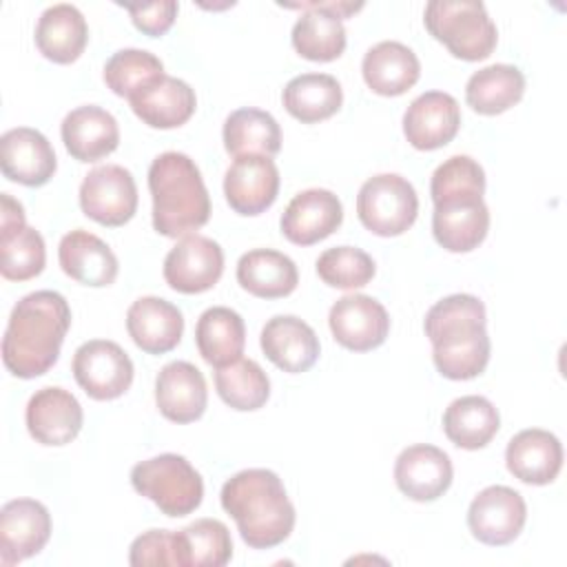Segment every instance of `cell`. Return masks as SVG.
Returning a JSON list of instances; mask_svg holds the SVG:
<instances>
[{
  "instance_id": "6da1fadb",
  "label": "cell",
  "mask_w": 567,
  "mask_h": 567,
  "mask_svg": "<svg viewBox=\"0 0 567 567\" xmlns=\"http://www.w3.org/2000/svg\"><path fill=\"white\" fill-rule=\"evenodd\" d=\"M71 328V308L55 290L24 295L11 310L2 337V363L18 379L49 372Z\"/></svg>"
},
{
  "instance_id": "7a4b0ae2",
  "label": "cell",
  "mask_w": 567,
  "mask_h": 567,
  "mask_svg": "<svg viewBox=\"0 0 567 567\" xmlns=\"http://www.w3.org/2000/svg\"><path fill=\"white\" fill-rule=\"evenodd\" d=\"M485 306L474 295H450L436 301L423 321L436 370L452 381L478 377L489 361Z\"/></svg>"
},
{
  "instance_id": "3957f363",
  "label": "cell",
  "mask_w": 567,
  "mask_h": 567,
  "mask_svg": "<svg viewBox=\"0 0 567 567\" xmlns=\"http://www.w3.org/2000/svg\"><path fill=\"white\" fill-rule=\"evenodd\" d=\"M219 498L226 514L235 518L241 540L252 549L281 545L295 527V505L272 470L250 467L233 474Z\"/></svg>"
},
{
  "instance_id": "277c9868",
  "label": "cell",
  "mask_w": 567,
  "mask_h": 567,
  "mask_svg": "<svg viewBox=\"0 0 567 567\" xmlns=\"http://www.w3.org/2000/svg\"><path fill=\"white\" fill-rule=\"evenodd\" d=\"M148 190L153 197V228L171 239L193 235L210 217V197L197 164L177 151L151 162Z\"/></svg>"
},
{
  "instance_id": "5b68a950",
  "label": "cell",
  "mask_w": 567,
  "mask_h": 567,
  "mask_svg": "<svg viewBox=\"0 0 567 567\" xmlns=\"http://www.w3.org/2000/svg\"><path fill=\"white\" fill-rule=\"evenodd\" d=\"M423 22L434 40L467 62L489 58L498 40L496 24L478 0H432L425 4Z\"/></svg>"
},
{
  "instance_id": "8992f818",
  "label": "cell",
  "mask_w": 567,
  "mask_h": 567,
  "mask_svg": "<svg viewBox=\"0 0 567 567\" xmlns=\"http://www.w3.org/2000/svg\"><path fill=\"white\" fill-rule=\"evenodd\" d=\"M131 485L171 518L193 514L204 498L199 472L184 456L173 452L137 463L131 470Z\"/></svg>"
},
{
  "instance_id": "52a82bcc",
  "label": "cell",
  "mask_w": 567,
  "mask_h": 567,
  "mask_svg": "<svg viewBox=\"0 0 567 567\" xmlns=\"http://www.w3.org/2000/svg\"><path fill=\"white\" fill-rule=\"evenodd\" d=\"M357 215L372 235H403L419 215L416 190L405 177L396 173L374 175L359 188Z\"/></svg>"
},
{
  "instance_id": "ba28073f",
  "label": "cell",
  "mask_w": 567,
  "mask_h": 567,
  "mask_svg": "<svg viewBox=\"0 0 567 567\" xmlns=\"http://www.w3.org/2000/svg\"><path fill=\"white\" fill-rule=\"evenodd\" d=\"M288 9H303L292 27L295 51L312 62H332L346 51L343 18L359 11L363 2H301L286 4Z\"/></svg>"
},
{
  "instance_id": "9c48e42d",
  "label": "cell",
  "mask_w": 567,
  "mask_h": 567,
  "mask_svg": "<svg viewBox=\"0 0 567 567\" xmlns=\"http://www.w3.org/2000/svg\"><path fill=\"white\" fill-rule=\"evenodd\" d=\"M82 213L109 228L124 226L137 210V186L120 164H104L89 171L80 184Z\"/></svg>"
},
{
  "instance_id": "30bf717a",
  "label": "cell",
  "mask_w": 567,
  "mask_h": 567,
  "mask_svg": "<svg viewBox=\"0 0 567 567\" xmlns=\"http://www.w3.org/2000/svg\"><path fill=\"white\" fill-rule=\"evenodd\" d=\"M73 377L78 385L95 401L122 396L133 383L131 357L109 339L84 341L73 354Z\"/></svg>"
},
{
  "instance_id": "8fae6325",
  "label": "cell",
  "mask_w": 567,
  "mask_h": 567,
  "mask_svg": "<svg viewBox=\"0 0 567 567\" xmlns=\"http://www.w3.org/2000/svg\"><path fill=\"white\" fill-rule=\"evenodd\" d=\"M0 272L9 281H27L38 277L47 264L42 235L24 224V208L9 193L0 195Z\"/></svg>"
},
{
  "instance_id": "7c38bea8",
  "label": "cell",
  "mask_w": 567,
  "mask_h": 567,
  "mask_svg": "<svg viewBox=\"0 0 567 567\" xmlns=\"http://www.w3.org/2000/svg\"><path fill=\"white\" fill-rule=\"evenodd\" d=\"M525 498L507 485H489L481 489L467 509V527L472 536L492 547L516 540L525 527Z\"/></svg>"
},
{
  "instance_id": "4fadbf2b",
  "label": "cell",
  "mask_w": 567,
  "mask_h": 567,
  "mask_svg": "<svg viewBox=\"0 0 567 567\" xmlns=\"http://www.w3.org/2000/svg\"><path fill=\"white\" fill-rule=\"evenodd\" d=\"M224 272L221 246L204 235L182 237L164 259L166 284L182 295H199L210 290Z\"/></svg>"
},
{
  "instance_id": "5bb4252c",
  "label": "cell",
  "mask_w": 567,
  "mask_h": 567,
  "mask_svg": "<svg viewBox=\"0 0 567 567\" xmlns=\"http://www.w3.org/2000/svg\"><path fill=\"white\" fill-rule=\"evenodd\" d=\"M51 538V514L35 498H13L0 509V563L11 567L44 549Z\"/></svg>"
},
{
  "instance_id": "9a60e30c",
  "label": "cell",
  "mask_w": 567,
  "mask_h": 567,
  "mask_svg": "<svg viewBox=\"0 0 567 567\" xmlns=\"http://www.w3.org/2000/svg\"><path fill=\"white\" fill-rule=\"evenodd\" d=\"M334 341L354 352L379 348L390 332V317L381 301L368 295H346L334 301L328 315Z\"/></svg>"
},
{
  "instance_id": "2e32d148",
  "label": "cell",
  "mask_w": 567,
  "mask_h": 567,
  "mask_svg": "<svg viewBox=\"0 0 567 567\" xmlns=\"http://www.w3.org/2000/svg\"><path fill=\"white\" fill-rule=\"evenodd\" d=\"M228 206L246 217L268 210L279 195V168L266 155H241L224 175Z\"/></svg>"
},
{
  "instance_id": "e0dca14e",
  "label": "cell",
  "mask_w": 567,
  "mask_h": 567,
  "mask_svg": "<svg viewBox=\"0 0 567 567\" xmlns=\"http://www.w3.org/2000/svg\"><path fill=\"white\" fill-rule=\"evenodd\" d=\"M24 421L35 443L60 447L80 434L84 412L80 401L69 390L49 385L29 399Z\"/></svg>"
},
{
  "instance_id": "ac0fdd59",
  "label": "cell",
  "mask_w": 567,
  "mask_h": 567,
  "mask_svg": "<svg viewBox=\"0 0 567 567\" xmlns=\"http://www.w3.org/2000/svg\"><path fill=\"white\" fill-rule=\"evenodd\" d=\"M343 221L341 199L328 188L297 193L281 215V233L290 244L312 246L330 237Z\"/></svg>"
},
{
  "instance_id": "d6986e66",
  "label": "cell",
  "mask_w": 567,
  "mask_h": 567,
  "mask_svg": "<svg viewBox=\"0 0 567 567\" xmlns=\"http://www.w3.org/2000/svg\"><path fill=\"white\" fill-rule=\"evenodd\" d=\"M461 126L458 102L443 91L421 93L403 113V135L416 151H434L452 142Z\"/></svg>"
},
{
  "instance_id": "ffe728a7",
  "label": "cell",
  "mask_w": 567,
  "mask_h": 567,
  "mask_svg": "<svg viewBox=\"0 0 567 567\" xmlns=\"http://www.w3.org/2000/svg\"><path fill=\"white\" fill-rule=\"evenodd\" d=\"M2 175L22 186H44L55 168V151L51 142L35 128L18 126L0 137Z\"/></svg>"
},
{
  "instance_id": "44dd1931",
  "label": "cell",
  "mask_w": 567,
  "mask_h": 567,
  "mask_svg": "<svg viewBox=\"0 0 567 567\" xmlns=\"http://www.w3.org/2000/svg\"><path fill=\"white\" fill-rule=\"evenodd\" d=\"M452 461L436 445L416 443L405 447L394 463V483L412 501L427 503L443 496L452 485Z\"/></svg>"
},
{
  "instance_id": "7402d4cb",
  "label": "cell",
  "mask_w": 567,
  "mask_h": 567,
  "mask_svg": "<svg viewBox=\"0 0 567 567\" xmlns=\"http://www.w3.org/2000/svg\"><path fill=\"white\" fill-rule=\"evenodd\" d=\"M489 230V208L483 197H456L434 204L432 233L441 248L470 252L483 244Z\"/></svg>"
},
{
  "instance_id": "603a6c76",
  "label": "cell",
  "mask_w": 567,
  "mask_h": 567,
  "mask_svg": "<svg viewBox=\"0 0 567 567\" xmlns=\"http://www.w3.org/2000/svg\"><path fill=\"white\" fill-rule=\"evenodd\" d=\"M259 343L266 359L290 374L310 370L319 359L317 332L295 315H277L268 319L261 328Z\"/></svg>"
},
{
  "instance_id": "cb8c5ba5",
  "label": "cell",
  "mask_w": 567,
  "mask_h": 567,
  "mask_svg": "<svg viewBox=\"0 0 567 567\" xmlns=\"http://www.w3.org/2000/svg\"><path fill=\"white\" fill-rule=\"evenodd\" d=\"M155 403L162 416L173 423H193L202 419L208 403L206 379L188 361L166 363L155 379Z\"/></svg>"
},
{
  "instance_id": "d4e9b609",
  "label": "cell",
  "mask_w": 567,
  "mask_h": 567,
  "mask_svg": "<svg viewBox=\"0 0 567 567\" xmlns=\"http://www.w3.org/2000/svg\"><path fill=\"white\" fill-rule=\"evenodd\" d=\"M128 102L133 113L151 128H177L193 117L197 106L190 84L166 73L135 91Z\"/></svg>"
},
{
  "instance_id": "484cf974",
  "label": "cell",
  "mask_w": 567,
  "mask_h": 567,
  "mask_svg": "<svg viewBox=\"0 0 567 567\" xmlns=\"http://www.w3.org/2000/svg\"><path fill=\"white\" fill-rule=\"evenodd\" d=\"M126 330L146 354L171 352L184 334V317L162 297H140L126 310Z\"/></svg>"
},
{
  "instance_id": "4316f807",
  "label": "cell",
  "mask_w": 567,
  "mask_h": 567,
  "mask_svg": "<svg viewBox=\"0 0 567 567\" xmlns=\"http://www.w3.org/2000/svg\"><path fill=\"white\" fill-rule=\"evenodd\" d=\"M60 135L69 155L86 164L111 155L120 144L117 120L95 104H84L66 113Z\"/></svg>"
},
{
  "instance_id": "83f0119b",
  "label": "cell",
  "mask_w": 567,
  "mask_h": 567,
  "mask_svg": "<svg viewBox=\"0 0 567 567\" xmlns=\"http://www.w3.org/2000/svg\"><path fill=\"white\" fill-rule=\"evenodd\" d=\"M505 465L520 483L547 485L563 467V445L558 436L547 430H520L507 443Z\"/></svg>"
},
{
  "instance_id": "f1b7e54d",
  "label": "cell",
  "mask_w": 567,
  "mask_h": 567,
  "mask_svg": "<svg viewBox=\"0 0 567 567\" xmlns=\"http://www.w3.org/2000/svg\"><path fill=\"white\" fill-rule=\"evenodd\" d=\"M58 261L66 277L91 288L111 286L120 270L115 252L97 235L82 228L60 239Z\"/></svg>"
},
{
  "instance_id": "f546056e",
  "label": "cell",
  "mask_w": 567,
  "mask_h": 567,
  "mask_svg": "<svg viewBox=\"0 0 567 567\" xmlns=\"http://www.w3.org/2000/svg\"><path fill=\"white\" fill-rule=\"evenodd\" d=\"M361 73L365 84L377 95L396 97L416 84L421 62L410 47L394 40H383L365 51Z\"/></svg>"
},
{
  "instance_id": "4dcf8cb0",
  "label": "cell",
  "mask_w": 567,
  "mask_h": 567,
  "mask_svg": "<svg viewBox=\"0 0 567 567\" xmlns=\"http://www.w3.org/2000/svg\"><path fill=\"white\" fill-rule=\"evenodd\" d=\"M33 38L38 51L47 60L55 64H71L82 55L86 47L89 27L78 7L60 2L42 11Z\"/></svg>"
},
{
  "instance_id": "1f68e13d",
  "label": "cell",
  "mask_w": 567,
  "mask_h": 567,
  "mask_svg": "<svg viewBox=\"0 0 567 567\" xmlns=\"http://www.w3.org/2000/svg\"><path fill=\"white\" fill-rule=\"evenodd\" d=\"M237 281L252 297L281 299L297 288L299 272L288 255L270 248H255L239 257Z\"/></svg>"
},
{
  "instance_id": "d6a6232c",
  "label": "cell",
  "mask_w": 567,
  "mask_h": 567,
  "mask_svg": "<svg viewBox=\"0 0 567 567\" xmlns=\"http://www.w3.org/2000/svg\"><path fill=\"white\" fill-rule=\"evenodd\" d=\"M195 343L202 359L213 365L221 368L228 365L244 354L246 346V326L239 312L226 306H213L204 310L195 326Z\"/></svg>"
},
{
  "instance_id": "836d02e7",
  "label": "cell",
  "mask_w": 567,
  "mask_h": 567,
  "mask_svg": "<svg viewBox=\"0 0 567 567\" xmlns=\"http://www.w3.org/2000/svg\"><path fill=\"white\" fill-rule=\"evenodd\" d=\"M501 416L496 405L478 394L454 399L443 412L445 436L463 450L485 447L498 432Z\"/></svg>"
},
{
  "instance_id": "e575fe53",
  "label": "cell",
  "mask_w": 567,
  "mask_h": 567,
  "mask_svg": "<svg viewBox=\"0 0 567 567\" xmlns=\"http://www.w3.org/2000/svg\"><path fill=\"white\" fill-rule=\"evenodd\" d=\"M281 102L295 120L317 124L341 109L343 91L337 78L328 73H301L284 86Z\"/></svg>"
},
{
  "instance_id": "d590c367",
  "label": "cell",
  "mask_w": 567,
  "mask_h": 567,
  "mask_svg": "<svg viewBox=\"0 0 567 567\" xmlns=\"http://www.w3.org/2000/svg\"><path fill=\"white\" fill-rule=\"evenodd\" d=\"M224 148L233 157L266 155L272 157L281 151V128L277 120L261 109H237L224 122Z\"/></svg>"
},
{
  "instance_id": "8d00e7d4",
  "label": "cell",
  "mask_w": 567,
  "mask_h": 567,
  "mask_svg": "<svg viewBox=\"0 0 567 567\" xmlns=\"http://www.w3.org/2000/svg\"><path fill=\"white\" fill-rule=\"evenodd\" d=\"M525 75L514 64H489L470 75L465 84L467 104L481 115H498L520 102Z\"/></svg>"
},
{
  "instance_id": "74e56055",
  "label": "cell",
  "mask_w": 567,
  "mask_h": 567,
  "mask_svg": "<svg viewBox=\"0 0 567 567\" xmlns=\"http://www.w3.org/2000/svg\"><path fill=\"white\" fill-rule=\"evenodd\" d=\"M177 534L179 567H224L233 558V538L217 518H197Z\"/></svg>"
},
{
  "instance_id": "f35d334b",
  "label": "cell",
  "mask_w": 567,
  "mask_h": 567,
  "mask_svg": "<svg viewBox=\"0 0 567 567\" xmlns=\"http://www.w3.org/2000/svg\"><path fill=\"white\" fill-rule=\"evenodd\" d=\"M215 388L219 399L239 412L259 410L270 396V379L252 359H237L215 368Z\"/></svg>"
},
{
  "instance_id": "ab89813d",
  "label": "cell",
  "mask_w": 567,
  "mask_h": 567,
  "mask_svg": "<svg viewBox=\"0 0 567 567\" xmlns=\"http://www.w3.org/2000/svg\"><path fill=\"white\" fill-rule=\"evenodd\" d=\"M159 75H164L162 60L144 49H120L104 64L106 86L126 100Z\"/></svg>"
},
{
  "instance_id": "60d3db41",
  "label": "cell",
  "mask_w": 567,
  "mask_h": 567,
  "mask_svg": "<svg viewBox=\"0 0 567 567\" xmlns=\"http://www.w3.org/2000/svg\"><path fill=\"white\" fill-rule=\"evenodd\" d=\"M377 268L372 257L354 246H334L319 255L317 275L323 284L341 290L363 288L372 281Z\"/></svg>"
},
{
  "instance_id": "b9f144b4",
  "label": "cell",
  "mask_w": 567,
  "mask_h": 567,
  "mask_svg": "<svg viewBox=\"0 0 567 567\" xmlns=\"http://www.w3.org/2000/svg\"><path fill=\"white\" fill-rule=\"evenodd\" d=\"M485 171L470 155H452L436 166L430 182L432 202L456 199V197H483Z\"/></svg>"
},
{
  "instance_id": "7bdbcfd3",
  "label": "cell",
  "mask_w": 567,
  "mask_h": 567,
  "mask_svg": "<svg viewBox=\"0 0 567 567\" xmlns=\"http://www.w3.org/2000/svg\"><path fill=\"white\" fill-rule=\"evenodd\" d=\"M128 563L144 565H177V534L171 529H148L140 534L128 549Z\"/></svg>"
},
{
  "instance_id": "ee69618b",
  "label": "cell",
  "mask_w": 567,
  "mask_h": 567,
  "mask_svg": "<svg viewBox=\"0 0 567 567\" xmlns=\"http://www.w3.org/2000/svg\"><path fill=\"white\" fill-rule=\"evenodd\" d=\"M122 7L128 11L133 24L151 38L164 35L173 27L179 11V4L175 0H159L148 4H122Z\"/></svg>"
}]
</instances>
